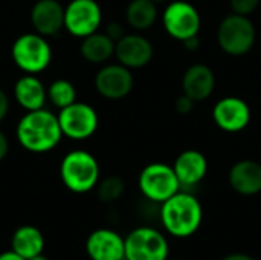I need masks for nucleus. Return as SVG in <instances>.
<instances>
[{"label": "nucleus", "instance_id": "0eeeda50", "mask_svg": "<svg viewBox=\"0 0 261 260\" xmlns=\"http://www.w3.org/2000/svg\"><path fill=\"white\" fill-rule=\"evenodd\" d=\"M58 123L63 136L73 141H84L96 132L99 120L96 110L90 104L75 101L70 106L60 109Z\"/></svg>", "mask_w": 261, "mask_h": 260}, {"label": "nucleus", "instance_id": "7c9ffc66", "mask_svg": "<svg viewBox=\"0 0 261 260\" xmlns=\"http://www.w3.org/2000/svg\"><path fill=\"white\" fill-rule=\"evenodd\" d=\"M0 260H26L24 257H21L20 254H17L15 251H5L0 254Z\"/></svg>", "mask_w": 261, "mask_h": 260}, {"label": "nucleus", "instance_id": "dca6fc26", "mask_svg": "<svg viewBox=\"0 0 261 260\" xmlns=\"http://www.w3.org/2000/svg\"><path fill=\"white\" fill-rule=\"evenodd\" d=\"M216 87V77L206 64L190 66L182 78V92L193 101H205L211 97Z\"/></svg>", "mask_w": 261, "mask_h": 260}, {"label": "nucleus", "instance_id": "f257e3e1", "mask_svg": "<svg viewBox=\"0 0 261 260\" xmlns=\"http://www.w3.org/2000/svg\"><path fill=\"white\" fill-rule=\"evenodd\" d=\"M15 136L18 144L28 152H50L63 138L58 115H54L46 109L26 112L17 124Z\"/></svg>", "mask_w": 261, "mask_h": 260}, {"label": "nucleus", "instance_id": "7ed1b4c3", "mask_svg": "<svg viewBox=\"0 0 261 260\" xmlns=\"http://www.w3.org/2000/svg\"><path fill=\"white\" fill-rule=\"evenodd\" d=\"M60 176L66 188L73 193H87L96 187L99 166L93 155L84 150L69 152L60 166Z\"/></svg>", "mask_w": 261, "mask_h": 260}, {"label": "nucleus", "instance_id": "9d476101", "mask_svg": "<svg viewBox=\"0 0 261 260\" xmlns=\"http://www.w3.org/2000/svg\"><path fill=\"white\" fill-rule=\"evenodd\" d=\"M200 26V14L190 2H173L164 11V28L168 32V35L179 41L197 37Z\"/></svg>", "mask_w": 261, "mask_h": 260}, {"label": "nucleus", "instance_id": "5701e85b", "mask_svg": "<svg viewBox=\"0 0 261 260\" xmlns=\"http://www.w3.org/2000/svg\"><path fill=\"white\" fill-rule=\"evenodd\" d=\"M47 98L49 101L58 107V109H64L67 106H70L72 103L76 101V90L75 86L64 78H58L55 81H52L47 87Z\"/></svg>", "mask_w": 261, "mask_h": 260}, {"label": "nucleus", "instance_id": "ddd939ff", "mask_svg": "<svg viewBox=\"0 0 261 260\" xmlns=\"http://www.w3.org/2000/svg\"><path fill=\"white\" fill-rule=\"evenodd\" d=\"M118 61L128 69L147 66L153 58V44L139 34H125L115 44Z\"/></svg>", "mask_w": 261, "mask_h": 260}, {"label": "nucleus", "instance_id": "c85d7f7f", "mask_svg": "<svg viewBox=\"0 0 261 260\" xmlns=\"http://www.w3.org/2000/svg\"><path fill=\"white\" fill-rule=\"evenodd\" d=\"M8 150H9V141L6 135L0 130V161L5 159V156L8 155Z\"/></svg>", "mask_w": 261, "mask_h": 260}, {"label": "nucleus", "instance_id": "412c9836", "mask_svg": "<svg viewBox=\"0 0 261 260\" xmlns=\"http://www.w3.org/2000/svg\"><path fill=\"white\" fill-rule=\"evenodd\" d=\"M11 245H12V251L29 260L43 253L44 238H43V233L37 227L21 225L14 231Z\"/></svg>", "mask_w": 261, "mask_h": 260}, {"label": "nucleus", "instance_id": "72a5a7b5", "mask_svg": "<svg viewBox=\"0 0 261 260\" xmlns=\"http://www.w3.org/2000/svg\"><path fill=\"white\" fill-rule=\"evenodd\" d=\"M153 2H154V3H156V5H161V3H164V2H165V0H153Z\"/></svg>", "mask_w": 261, "mask_h": 260}, {"label": "nucleus", "instance_id": "20e7f679", "mask_svg": "<svg viewBox=\"0 0 261 260\" xmlns=\"http://www.w3.org/2000/svg\"><path fill=\"white\" fill-rule=\"evenodd\" d=\"M11 55L18 69L26 74H40L52 61V48L46 37L37 32H26L15 38Z\"/></svg>", "mask_w": 261, "mask_h": 260}, {"label": "nucleus", "instance_id": "1a4fd4ad", "mask_svg": "<svg viewBox=\"0 0 261 260\" xmlns=\"http://www.w3.org/2000/svg\"><path fill=\"white\" fill-rule=\"evenodd\" d=\"M102 11L96 0H70L64 6V29L73 37L84 38L98 31Z\"/></svg>", "mask_w": 261, "mask_h": 260}, {"label": "nucleus", "instance_id": "bb28decb", "mask_svg": "<svg viewBox=\"0 0 261 260\" xmlns=\"http://www.w3.org/2000/svg\"><path fill=\"white\" fill-rule=\"evenodd\" d=\"M106 34L116 43V41H119L124 35H125V29H124V26L121 25V23H118V21H112V23H109L107 25V28H106Z\"/></svg>", "mask_w": 261, "mask_h": 260}, {"label": "nucleus", "instance_id": "2f4dec72", "mask_svg": "<svg viewBox=\"0 0 261 260\" xmlns=\"http://www.w3.org/2000/svg\"><path fill=\"white\" fill-rule=\"evenodd\" d=\"M223 260H255L254 257L248 256V254H242V253H234V254H229L226 256Z\"/></svg>", "mask_w": 261, "mask_h": 260}, {"label": "nucleus", "instance_id": "b1692460", "mask_svg": "<svg viewBox=\"0 0 261 260\" xmlns=\"http://www.w3.org/2000/svg\"><path fill=\"white\" fill-rule=\"evenodd\" d=\"M125 190V184L119 176H109L98 184V199L104 204L118 201Z\"/></svg>", "mask_w": 261, "mask_h": 260}, {"label": "nucleus", "instance_id": "393cba45", "mask_svg": "<svg viewBox=\"0 0 261 260\" xmlns=\"http://www.w3.org/2000/svg\"><path fill=\"white\" fill-rule=\"evenodd\" d=\"M229 5L234 14L249 15L257 9V6L260 5V0H229Z\"/></svg>", "mask_w": 261, "mask_h": 260}, {"label": "nucleus", "instance_id": "6ab92c4d", "mask_svg": "<svg viewBox=\"0 0 261 260\" xmlns=\"http://www.w3.org/2000/svg\"><path fill=\"white\" fill-rule=\"evenodd\" d=\"M14 98L26 112L38 110L43 109L47 100V89L35 75L28 74L17 80L14 86Z\"/></svg>", "mask_w": 261, "mask_h": 260}, {"label": "nucleus", "instance_id": "f8f14e48", "mask_svg": "<svg viewBox=\"0 0 261 260\" xmlns=\"http://www.w3.org/2000/svg\"><path fill=\"white\" fill-rule=\"evenodd\" d=\"M213 118L219 129L236 133L249 126L251 109L245 100L237 97H226L214 106Z\"/></svg>", "mask_w": 261, "mask_h": 260}, {"label": "nucleus", "instance_id": "4be33fe9", "mask_svg": "<svg viewBox=\"0 0 261 260\" xmlns=\"http://www.w3.org/2000/svg\"><path fill=\"white\" fill-rule=\"evenodd\" d=\"M158 18V5L153 0H132L125 9L127 23L136 31H145Z\"/></svg>", "mask_w": 261, "mask_h": 260}, {"label": "nucleus", "instance_id": "6e6552de", "mask_svg": "<svg viewBox=\"0 0 261 260\" xmlns=\"http://www.w3.org/2000/svg\"><path fill=\"white\" fill-rule=\"evenodd\" d=\"M125 241L127 260H167L168 242L162 233L150 227L133 230Z\"/></svg>", "mask_w": 261, "mask_h": 260}, {"label": "nucleus", "instance_id": "39448f33", "mask_svg": "<svg viewBox=\"0 0 261 260\" xmlns=\"http://www.w3.org/2000/svg\"><path fill=\"white\" fill-rule=\"evenodd\" d=\"M257 38L255 26L248 15L231 14L222 20L217 29V41L220 49L232 57L248 54Z\"/></svg>", "mask_w": 261, "mask_h": 260}, {"label": "nucleus", "instance_id": "a211bd4d", "mask_svg": "<svg viewBox=\"0 0 261 260\" xmlns=\"http://www.w3.org/2000/svg\"><path fill=\"white\" fill-rule=\"evenodd\" d=\"M176 176L180 182V185L184 187H193L196 184H199L208 170V161L205 158L203 153H200L199 150H185L182 152L173 166Z\"/></svg>", "mask_w": 261, "mask_h": 260}, {"label": "nucleus", "instance_id": "c9c22d12", "mask_svg": "<svg viewBox=\"0 0 261 260\" xmlns=\"http://www.w3.org/2000/svg\"><path fill=\"white\" fill-rule=\"evenodd\" d=\"M167 260H168V259H167Z\"/></svg>", "mask_w": 261, "mask_h": 260}, {"label": "nucleus", "instance_id": "423d86ee", "mask_svg": "<svg viewBox=\"0 0 261 260\" xmlns=\"http://www.w3.org/2000/svg\"><path fill=\"white\" fill-rule=\"evenodd\" d=\"M180 182L173 167L161 162L147 166L139 175L142 195L153 202H165L180 190Z\"/></svg>", "mask_w": 261, "mask_h": 260}, {"label": "nucleus", "instance_id": "2eb2a0df", "mask_svg": "<svg viewBox=\"0 0 261 260\" xmlns=\"http://www.w3.org/2000/svg\"><path fill=\"white\" fill-rule=\"evenodd\" d=\"M86 251L92 260H122L125 257V241L113 230H95L86 241Z\"/></svg>", "mask_w": 261, "mask_h": 260}, {"label": "nucleus", "instance_id": "9b49d317", "mask_svg": "<svg viewBox=\"0 0 261 260\" xmlns=\"http://www.w3.org/2000/svg\"><path fill=\"white\" fill-rule=\"evenodd\" d=\"M135 80L128 67L119 64L102 66L95 77V87L98 93L107 100H121L133 89Z\"/></svg>", "mask_w": 261, "mask_h": 260}, {"label": "nucleus", "instance_id": "c756f323", "mask_svg": "<svg viewBox=\"0 0 261 260\" xmlns=\"http://www.w3.org/2000/svg\"><path fill=\"white\" fill-rule=\"evenodd\" d=\"M182 43H184V46H185L188 51H196V49L199 48V44H200V41H199L197 37H191V38H188V40H185V41H182Z\"/></svg>", "mask_w": 261, "mask_h": 260}, {"label": "nucleus", "instance_id": "f03ea898", "mask_svg": "<svg viewBox=\"0 0 261 260\" xmlns=\"http://www.w3.org/2000/svg\"><path fill=\"white\" fill-rule=\"evenodd\" d=\"M161 219L170 234L176 238H188L199 230L203 219V210L197 198L190 193L177 192L174 196L162 202Z\"/></svg>", "mask_w": 261, "mask_h": 260}, {"label": "nucleus", "instance_id": "f704fd0d", "mask_svg": "<svg viewBox=\"0 0 261 260\" xmlns=\"http://www.w3.org/2000/svg\"><path fill=\"white\" fill-rule=\"evenodd\" d=\"M122 260H127V259H125V257H124V259H122Z\"/></svg>", "mask_w": 261, "mask_h": 260}, {"label": "nucleus", "instance_id": "a878e982", "mask_svg": "<svg viewBox=\"0 0 261 260\" xmlns=\"http://www.w3.org/2000/svg\"><path fill=\"white\" fill-rule=\"evenodd\" d=\"M194 104H196V101H193L190 97H187L185 93H182V95L176 100L174 107H176V110H177L179 113L187 115V113H190V112L194 109Z\"/></svg>", "mask_w": 261, "mask_h": 260}, {"label": "nucleus", "instance_id": "aec40b11", "mask_svg": "<svg viewBox=\"0 0 261 260\" xmlns=\"http://www.w3.org/2000/svg\"><path fill=\"white\" fill-rule=\"evenodd\" d=\"M115 41L106 32H93L83 38L80 52L83 58L93 64L109 61L115 55Z\"/></svg>", "mask_w": 261, "mask_h": 260}, {"label": "nucleus", "instance_id": "f3484780", "mask_svg": "<svg viewBox=\"0 0 261 260\" xmlns=\"http://www.w3.org/2000/svg\"><path fill=\"white\" fill-rule=\"evenodd\" d=\"M231 187L243 195L254 196L261 192V164L252 159H243L236 162L229 170Z\"/></svg>", "mask_w": 261, "mask_h": 260}, {"label": "nucleus", "instance_id": "4468645a", "mask_svg": "<svg viewBox=\"0 0 261 260\" xmlns=\"http://www.w3.org/2000/svg\"><path fill=\"white\" fill-rule=\"evenodd\" d=\"M37 34L50 37L64 28V6L58 0H37L29 14Z\"/></svg>", "mask_w": 261, "mask_h": 260}, {"label": "nucleus", "instance_id": "473e14b6", "mask_svg": "<svg viewBox=\"0 0 261 260\" xmlns=\"http://www.w3.org/2000/svg\"><path fill=\"white\" fill-rule=\"evenodd\" d=\"M29 260H49L47 257H44L43 254H38V256H35V257H32V259Z\"/></svg>", "mask_w": 261, "mask_h": 260}, {"label": "nucleus", "instance_id": "cd10ccee", "mask_svg": "<svg viewBox=\"0 0 261 260\" xmlns=\"http://www.w3.org/2000/svg\"><path fill=\"white\" fill-rule=\"evenodd\" d=\"M8 110H9V98L6 95V92L0 87V123L8 115Z\"/></svg>", "mask_w": 261, "mask_h": 260}]
</instances>
